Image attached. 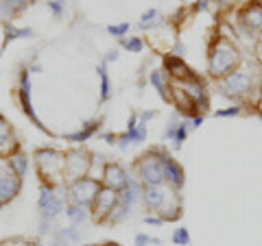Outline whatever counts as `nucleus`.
<instances>
[{
  "label": "nucleus",
  "mask_w": 262,
  "mask_h": 246,
  "mask_svg": "<svg viewBox=\"0 0 262 246\" xmlns=\"http://www.w3.org/2000/svg\"><path fill=\"white\" fill-rule=\"evenodd\" d=\"M260 85H262V79L256 77V72L247 65H238L236 70H232L229 75H225L223 79H219V89L221 94L232 98L238 105L243 103H258V96H260Z\"/></svg>",
  "instance_id": "nucleus-1"
},
{
  "label": "nucleus",
  "mask_w": 262,
  "mask_h": 246,
  "mask_svg": "<svg viewBox=\"0 0 262 246\" xmlns=\"http://www.w3.org/2000/svg\"><path fill=\"white\" fill-rule=\"evenodd\" d=\"M142 203L151 214L160 216L164 223H173L182 216V194L170 185H144Z\"/></svg>",
  "instance_id": "nucleus-2"
},
{
  "label": "nucleus",
  "mask_w": 262,
  "mask_h": 246,
  "mask_svg": "<svg viewBox=\"0 0 262 246\" xmlns=\"http://www.w3.org/2000/svg\"><path fill=\"white\" fill-rule=\"evenodd\" d=\"M241 61H243V57L238 53V48L229 42L227 37L219 35L210 48V55H208V72H210V77H214L219 81L225 75H229L232 70L238 68Z\"/></svg>",
  "instance_id": "nucleus-3"
},
{
  "label": "nucleus",
  "mask_w": 262,
  "mask_h": 246,
  "mask_svg": "<svg viewBox=\"0 0 262 246\" xmlns=\"http://www.w3.org/2000/svg\"><path fill=\"white\" fill-rule=\"evenodd\" d=\"M35 166H37V175L42 179V185H51V187H59L66 185L63 181V168H66V153L57 151V149H37L35 155Z\"/></svg>",
  "instance_id": "nucleus-4"
},
{
  "label": "nucleus",
  "mask_w": 262,
  "mask_h": 246,
  "mask_svg": "<svg viewBox=\"0 0 262 246\" xmlns=\"http://www.w3.org/2000/svg\"><path fill=\"white\" fill-rule=\"evenodd\" d=\"M168 151L164 146H153L136 159L134 172L142 185H162L164 183V155Z\"/></svg>",
  "instance_id": "nucleus-5"
},
{
  "label": "nucleus",
  "mask_w": 262,
  "mask_h": 246,
  "mask_svg": "<svg viewBox=\"0 0 262 246\" xmlns=\"http://www.w3.org/2000/svg\"><path fill=\"white\" fill-rule=\"evenodd\" d=\"M92 168V155L83 149H72L66 153V168H63V181L66 185L72 181H79L90 175Z\"/></svg>",
  "instance_id": "nucleus-6"
},
{
  "label": "nucleus",
  "mask_w": 262,
  "mask_h": 246,
  "mask_svg": "<svg viewBox=\"0 0 262 246\" xmlns=\"http://www.w3.org/2000/svg\"><path fill=\"white\" fill-rule=\"evenodd\" d=\"M98 190H101V181H96L92 177H83V179H79V181H72L66 185V196H68L70 203L90 207V205L94 203Z\"/></svg>",
  "instance_id": "nucleus-7"
},
{
  "label": "nucleus",
  "mask_w": 262,
  "mask_h": 246,
  "mask_svg": "<svg viewBox=\"0 0 262 246\" xmlns=\"http://www.w3.org/2000/svg\"><path fill=\"white\" fill-rule=\"evenodd\" d=\"M37 209H39V216H42V223L51 225L53 220L66 209L63 196L55 194V187L42 185V190H39V199H37Z\"/></svg>",
  "instance_id": "nucleus-8"
},
{
  "label": "nucleus",
  "mask_w": 262,
  "mask_h": 246,
  "mask_svg": "<svg viewBox=\"0 0 262 246\" xmlns=\"http://www.w3.org/2000/svg\"><path fill=\"white\" fill-rule=\"evenodd\" d=\"M116 203H118V192L101 185L94 203L90 205V218L98 225H105V220H107V216L112 214V209L116 207Z\"/></svg>",
  "instance_id": "nucleus-9"
},
{
  "label": "nucleus",
  "mask_w": 262,
  "mask_h": 246,
  "mask_svg": "<svg viewBox=\"0 0 262 246\" xmlns=\"http://www.w3.org/2000/svg\"><path fill=\"white\" fill-rule=\"evenodd\" d=\"M236 24L247 35H258L262 31V7L260 3H249L236 13Z\"/></svg>",
  "instance_id": "nucleus-10"
},
{
  "label": "nucleus",
  "mask_w": 262,
  "mask_h": 246,
  "mask_svg": "<svg viewBox=\"0 0 262 246\" xmlns=\"http://www.w3.org/2000/svg\"><path fill=\"white\" fill-rule=\"evenodd\" d=\"M20 190H22V179L7 163H0V207L11 203L20 194Z\"/></svg>",
  "instance_id": "nucleus-11"
},
{
  "label": "nucleus",
  "mask_w": 262,
  "mask_h": 246,
  "mask_svg": "<svg viewBox=\"0 0 262 246\" xmlns=\"http://www.w3.org/2000/svg\"><path fill=\"white\" fill-rule=\"evenodd\" d=\"M129 175H127V170L120 166V163L116 161H107L105 163V168H103V177H101V185L103 187H110V190L114 192H122L127 187L129 183Z\"/></svg>",
  "instance_id": "nucleus-12"
},
{
  "label": "nucleus",
  "mask_w": 262,
  "mask_h": 246,
  "mask_svg": "<svg viewBox=\"0 0 262 246\" xmlns=\"http://www.w3.org/2000/svg\"><path fill=\"white\" fill-rule=\"evenodd\" d=\"M164 183L170 185L173 190L182 192V187L186 183V175H184V168L179 166V161L173 157L170 153L164 155Z\"/></svg>",
  "instance_id": "nucleus-13"
},
{
  "label": "nucleus",
  "mask_w": 262,
  "mask_h": 246,
  "mask_svg": "<svg viewBox=\"0 0 262 246\" xmlns=\"http://www.w3.org/2000/svg\"><path fill=\"white\" fill-rule=\"evenodd\" d=\"M31 70L29 68H24L20 72V105H22V111L27 113V116L35 122L37 127H42L39 125V120L35 116V111H33V105H31Z\"/></svg>",
  "instance_id": "nucleus-14"
},
{
  "label": "nucleus",
  "mask_w": 262,
  "mask_h": 246,
  "mask_svg": "<svg viewBox=\"0 0 262 246\" xmlns=\"http://www.w3.org/2000/svg\"><path fill=\"white\" fill-rule=\"evenodd\" d=\"M164 68H166V75H170L175 81H186V79H192L196 75V72H192L184 63V57H179V55H166L164 57Z\"/></svg>",
  "instance_id": "nucleus-15"
},
{
  "label": "nucleus",
  "mask_w": 262,
  "mask_h": 246,
  "mask_svg": "<svg viewBox=\"0 0 262 246\" xmlns=\"http://www.w3.org/2000/svg\"><path fill=\"white\" fill-rule=\"evenodd\" d=\"M18 149H20V144H18V139H15V135H13L11 125L0 116V157L7 159L13 151H18Z\"/></svg>",
  "instance_id": "nucleus-16"
},
{
  "label": "nucleus",
  "mask_w": 262,
  "mask_h": 246,
  "mask_svg": "<svg viewBox=\"0 0 262 246\" xmlns=\"http://www.w3.org/2000/svg\"><path fill=\"white\" fill-rule=\"evenodd\" d=\"M142 192H144V185H142L140 181H138L136 177H131L125 190L118 192V199H120L122 203H127L129 207L134 209L138 203H142Z\"/></svg>",
  "instance_id": "nucleus-17"
},
{
  "label": "nucleus",
  "mask_w": 262,
  "mask_h": 246,
  "mask_svg": "<svg viewBox=\"0 0 262 246\" xmlns=\"http://www.w3.org/2000/svg\"><path fill=\"white\" fill-rule=\"evenodd\" d=\"M146 139V125H142L140 120H138V127L134 129H127L125 133H120L116 137V144L120 146V149H127L129 144H140Z\"/></svg>",
  "instance_id": "nucleus-18"
},
{
  "label": "nucleus",
  "mask_w": 262,
  "mask_h": 246,
  "mask_svg": "<svg viewBox=\"0 0 262 246\" xmlns=\"http://www.w3.org/2000/svg\"><path fill=\"white\" fill-rule=\"evenodd\" d=\"M5 163L9 166L15 175H18L22 181H24V177H27V172H29V157H27V153H24L22 149H18V151H13L9 157L5 159Z\"/></svg>",
  "instance_id": "nucleus-19"
},
{
  "label": "nucleus",
  "mask_w": 262,
  "mask_h": 246,
  "mask_svg": "<svg viewBox=\"0 0 262 246\" xmlns=\"http://www.w3.org/2000/svg\"><path fill=\"white\" fill-rule=\"evenodd\" d=\"M63 214L66 218L70 220V225H83L85 220L90 218V207H83V205H75V203H68L66 205V209H63Z\"/></svg>",
  "instance_id": "nucleus-20"
},
{
  "label": "nucleus",
  "mask_w": 262,
  "mask_h": 246,
  "mask_svg": "<svg viewBox=\"0 0 262 246\" xmlns=\"http://www.w3.org/2000/svg\"><path fill=\"white\" fill-rule=\"evenodd\" d=\"M149 83H151L155 89H158L160 98H164V101L170 103V85L166 83V77H164L162 70H153V72H151V75H149Z\"/></svg>",
  "instance_id": "nucleus-21"
},
{
  "label": "nucleus",
  "mask_w": 262,
  "mask_h": 246,
  "mask_svg": "<svg viewBox=\"0 0 262 246\" xmlns=\"http://www.w3.org/2000/svg\"><path fill=\"white\" fill-rule=\"evenodd\" d=\"M98 129H101V120H94V122H90V125L83 131H77V133L63 135V139H68V142H72V144H81V142H85V139L92 137Z\"/></svg>",
  "instance_id": "nucleus-22"
},
{
  "label": "nucleus",
  "mask_w": 262,
  "mask_h": 246,
  "mask_svg": "<svg viewBox=\"0 0 262 246\" xmlns=\"http://www.w3.org/2000/svg\"><path fill=\"white\" fill-rule=\"evenodd\" d=\"M129 216H131V207H129L127 203H122V201L118 199L116 207L112 209V214L107 216V220H105V225H120V223H125Z\"/></svg>",
  "instance_id": "nucleus-23"
},
{
  "label": "nucleus",
  "mask_w": 262,
  "mask_h": 246,
  "mask_svg": "<svg viewBox=\"0 0 262 246\" xmlns=\"http://www.w3.org/2000/svg\"><path fill=\"white\" fill-rule=\"evenodd\" d=\"M81 235H83V233H81L79 227H75V225H70L66 229H57V231H55V237H59V240L66 242V244H79Z\"/></svg>",
  "instance_id": "nucleus-24"
},
{
  "label": "nucleus",
  "mask_w": 262,
  "mask_h": 246,
  "mask_svg": "<svg viewBox=\"0 0 262 246\" xmlns=\"http://www.w3.org/2000/svg\"><path fill=\"white\" fill-rule=\"evenodd\" d=\"M160 24H162V15L155 11V9H149V11L142 13V18H140V22H138V27H140L142 31H151L155 27H160Z\"/></svg>",
  "instance_id": "nucleus-25"
},
{
  "label": "nucleus",
  "mask_w": 262,
  "mask_h": 246,
  "mask_svg": "<svg viewBox=\"0 0 262 246\" xmlns=\"http://www.w3.org/2000/svg\"><path fill=\"white\" fill-rule=\"evenodd\" d=\"M96 75L101 79V101H107L110 98V77H107V63L101 61L96 65Z\"/></svg>",
  "instance_id": "nucleus-26"
},
{
  "label": "nucleus",
  "mask_w": 262,
  "mask_h": 246,
  "mask_svg": "<svg viewBox=\"0 0 262 246\" xmlns=\"http://www.w3.org/2000/svg\"><path fill=\"white\" fill-rule=\"evenodd\" d=\"M188 131H190V127H188V120H182V122H177V129H175V135H173V149H182V144L186 142V137H188Z\"/></svg>",
  "instance_id": "nucleus-27"
},
{
  "label": "nucleus",
  "mask_w": 262,
  "mask_h": 246,
  "mask_svg": "<svg viewBox=\"0 0 262 246\" xmlns=\"http://www.w3.org/2000/svg\"><path fill=\"white\" fill-rule=\"evenodd\" d=\"M5 35H7V42H11V39L31 37V35H33V31H31V29H20V27H13V24H7V27H5Z\"/></svg>",
  "instance_id": "nucleus-28"
},
{
  "label": "nucleus",
  "mask_w": 262,
  "mask_h": 246,
  "mask_svg": "<svg viewBox=\"0 0 262 246\" xmlns=\"http://www.w3.org/2000/svg\"><path fill=\"white\" fill-rule=\"evenodd\" d=\"M120 44H122V48H127V51H131V53H140L144 48V42L140 37H122Z\"/></svg>",
  "instance_id": "nucleus-29"
},
{
  "label": "nucleus",
  "mask_w": 262,
  "mask_h": 246,
  "mask_svg": "<svg viewBox=\"0 0 262 246\" xmlns=\"http://www.w3.org/2000/svg\"><path fill=\"white\" fill-rule=\"evenodd\" d=\"M173 244H177V246H188L190 244V233H188L186 227H179V229L173 231Z\"/></svg>",
  "instance_id": "nucleus-30"
},
{
  "label": "nucleus",
  "mask_w": 262,
  "mask_h": 246,
  "mask_svg": "<svg viewBox=\"0 0 262 246\" xmlns=\"http://www.w3.org/2000/svg\"><path fill=\"white\" fill-rule=\"evenodd\" d=\"M129 31H131V24H129V22H122V24H112V27H107V33H110V35L118 37V39L127 37V33H129Z\"/></svg>",
  "instance_id": "nucleus-31"
},
{
  "label": "nucleus",
  "mask_w": 262,
  "mask_h": 246,
  "mask_svg": "<svg viewBox=\"0 0 262 246\" xmlns=\"http://www.w3.org/2000/svg\"><path fill=\"white\" fill-rule=\"evenodd\" d=\"M241 113H243V105H232L227 109L214 111V118H234V116H241Z\"/></svg>",
  "instance_id": "nucleus-32"
},
{
  "label": "nucleus",
  "mask_w": 262,
  "mask_h": 246,
  "mask_svg": "<svg viewBox=\"0 0 262 246\" xmlns=\"http://www.w3.org/2000/svg\"><path fill=\"white\" fill-rule=\"evenodd\" d=\"M136 246H149V244H162L160 237H151V235H146V233H138L136 235Z\"/></svg>",
  "instance_id": "nucleus-33"
},
{
  "label": "nucleus",
  "mask_w": 262,
  "mask_h": 246,
  "mask_svg": "<svg viewBox=\"0 0 262 246\" xmlns=\"http://www.w3.org/2000/svg\"><path fill=\"white\" fill-rule=\"evenodd\" d=\"M48 9L53 11L55 18H59V15L63 13V5H61V0H53V3H48Z\"/></svg>",
  "instance_id": "nucleus-34"
},
{
  "label": "nucleus",
  "mask_w": 262,
  "mask_h": 246,
  "mask_svg": "<svg viewBox=\"0 0 262 246\" xmlns=\"http://www.w3.org/2000/svg\"><path fill=\"white\" fill-rule=\"evenodd\" d=\"M201 125H203V113H194V116L188 120V127L190 129H199Z\"/></svg>",
  "instance_id": "nucleus-35"
},
{
  "label": "nucleus",
  "mask_w": 262,
  "mask_h": 246,
  "mask_svg": "<svg viewBox=\"0 0 262 246\" xmlns=\"http://www.w3.org/2000/svg\"><path fill=\"white\" fill-rule=\"evenodd\" d=\"M144 223L151 225V227H160V225H164V220L160 216H155V214H149V216H144Z\"/></svg>",
  "instance_id": "nucleus-36"
},
{
  "label": "nucleus",
  "mask_w": 262,
  "mask_h": 246,
  "mask_svg": "<svg viewBox=\"0 0 262 246\" xmlns=\"http://www.w3.org/2000/svg\"><path fill=\"white\" fill-rule=\"evenodd\" d=\"M155 116H158V111H142L140 116H138V120H140L142 125H146V122H149L151 118H155Z\"/></svg>",
  "instance_id": "nucleus-37"
},
{
  "label": "nucleus",
  "mask_w": 262,
  "mask_h": 246,
  "mask_svg": "<svg viewBox=\"0 0 262 246\" xmlns=\"http://www.w3.org/2000/svg\"><path fill=\"white\" fill-rule=\"evenodd\" d=\"M118 59V51H110L107 57H105V63H110V61H116Z\"/></svg>",
  "instance_id": "nucleus-38"
},
{
  "label": "nucleus",
  "mask_w": 262,
  "mask_h": 246,
  "mask_svg": "<svg viewBox=\"0 0 262 246\" xmlns=\"http://www.w3.org/2000/svg\"><path fill=\"white\" fill-rule=\"evenodd\" d=\"M116 137H118V135H114V133H105V135H103V139H105V142H110V144L116 142Z\"/></svg>",
  "instance_id": "nucleus-39"
},
{
  "label": "nucleus",
  "mask_w": 262,
  "mask_h": 246,
  "mask_svg": "<svg viewBox=\"0 0 262 246\" xmlns=\"http://www.w3.org/2000/svg\"><path fill=\"white\" fill-rule=\"evenodd\" d=\"M256 109H258V113L262 116V85H260V96H258V103H256Z\"/></svg>",
  "instance_id": "nucleus-40"
},
{
  "label": "nucleus",
  "mask_w": 262,
  "mask_h": 246,
  "mask_svg": "<svg viewBox=\"0 0 262 246\" xmlns=\"http://www.w3.org/2000/svg\"><path fill=\"white\" fill-rule=\"evenodd\" d=\"M206 7H208V3H206V0H199V3L194 5V11H201V9H206Z\"/></svg>",
  "instance_id": "nucleus-41"
},
{
  "label": "nucleus",
  "mask_w": 262,
  "mask_h": 246,
  "mask_svg": "<svg viewBox=\"0 0 262 246\" xmlns=\"http://www.w3.org/2000/svg\"><path fill=\"white\" fill-rule=\"evenodd\" d=\"M31 70H33V72H39V70H42V65H39V63H33Z\"/></svg>",
  "instance_id": "nucleus-42"
},
{
  "label": "nucleus",
  "mask_w": 262,
  "mask_h": 246,
  "mask_svg": "<svg viewBox=\"0 0 262 246\" xmlns=\"http://www.w3.org/2000/svg\"><path fill=\"white\" fill-rule=\"evenodd\" d=\"M103 246H120V244H116V242H107V244H103Z\"/></svg>",
  "instance_id": "nucleus-43"
},
{
  "label": "nucleus",
  "mask_w": 262,
  "mask_h": 246,
  "mask_svg": "<svg viewBox=\"0 0 262 246\" xmlns=\"http://www.w3.org/2000/svg\"><path fill=\"white\" fill-rule=\"evenodd\" d=\"M39 246H42V244H39Z\"/></svg>",
  "instance_id": "nucleus-44"
}]
</instances>
